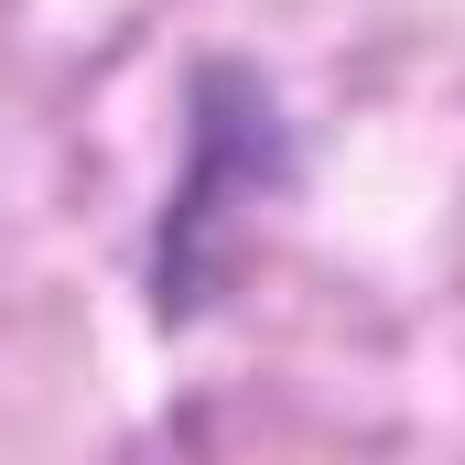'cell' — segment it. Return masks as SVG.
Here are the masks:
<instances>
[{
  "label": "cell",
  "instance_id": "1",
  "mask_svg": "<svg viewBox=\"0 0 465 465\" xmlns=\"http://www.w3.org/2000/svg\"><path fill=\"white\" fill-rule=\"evenodd\" d=\"M292 184V141H282V109L249 65H206L195 76V163L163 206V249H152V314L163 325H195L217 271H228V228Z\"/></svg>",
  "mask_w": 465,
  "mask_h": 465
}]
</instances>
